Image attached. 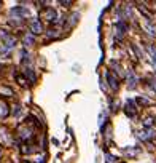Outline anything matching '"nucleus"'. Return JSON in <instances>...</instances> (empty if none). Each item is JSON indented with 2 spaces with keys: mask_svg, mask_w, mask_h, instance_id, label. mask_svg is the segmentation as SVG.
Here are the masks:
<instances>
[{
  "mask_svg": "<svg viewBox=\"0 0 156 163\" xmlns=\"http://www.w3.org/2000/svg\"><path fill=\"white\" fill-rule=\"evenodd\" d=\"M56 18H58V13H56V10H53V8H46L45 11H42V19H45V21H48V23H54Z\"/></svg>",
  "mask_w": 156,
  "mask_h": 163,
  "instance_id": "f257e3e1",
  "label": "nucleus"
},
{
  "mask_svg": "<svg viewBox=\"0 0 156 163\" xmlns=\"http://www.w3.org/2000/svg\"><path fill=\"white\" fill-rule=\"evenodd\" d=\"M124 110H126V114L129 115V117H134V115L137 114V107H135V102L132 101V99H129L126 102V105H124Z\"/></svg>",
  "mask_w": 156,
  "mask_h": 163,
  "instance_id": "f03ea898",
  "label": "nucleus"
},
{
  "mask_svg": "<svg viewBox=\"0 0 156 163\" xmlns=\"http://www.w3.org/2000/svg\"><path fill=\"white\" fill-rule=\"evenodd\" d=\"M10 13H11V15H16V16H19V18H22V16H29V10H27L26 6H14V8H11Z\"/></svg>",
  "mask_w": 156,
  "mask_h": 163,
  "instance_id": "7ed1b4c3",
  "label": "nucleus"
},
{
  "mask_svg": "<svg viewBox=\"0 0 156 163\" xmlns=\"http://www.w3.org/2000/svg\"><path fill=\"white\" fill-rule=\"evenodd\" d=\"M30 31H32V35H34V34H42V32H43V26H42V23L38 21V19H34V21H30Z\"/></svg>",
  "mask_w": 156,
  "mask_h": 163,
  "instance_id": "20e7f679",
  "label": "nucleus"
},
{
  "mask_svg": "<svg viewBox=\"0 0 156 163\" xmlns=\"http://www.w3.org/2000/svg\"><path fill=\"white\" fill-rule=\"evenodd\" d=\"M135 86H137V77L134 75L132 71H129V72H127V88L134 90Z\"/></svg>",
  "mask_w": 156,
  "mask_h": 163,
  "instance_id": "39448f33",
  "label": "nucleus"
},
{
  "mask_svg": "<svg viewBox=\"0 0 156 163\" xmlns=\"http://www.w3.org/2000/svg\"><path fill=\"white\" fill-rule=\"evenodd\" d=\"M107 82H108V85L110 86H112V90H116L118 88V85H120V83H118V79H116V77L112 74V72H107Z\"/></svg>",
  "mask_w": 156,
  "mask_h": 163,
  "instance_id": "423d86ee",
  "label": "nucleus"
},
{
  "mask_svg": "<svg viewBox=\"0 0 156 163\" xmlns=\"http://www.w3.org/2000/svg\"><path fill=\"white\" fill-rule=\"evenodd\" d=\"M2 38L5 40V46H6V48H13V46H14V43H16V38H14L13 35L3 34V35H2Z\"/></svg>",
  "mask_w": 156,
  "mask_h": 163,
  "instance_id": "0eeeda50",
  "label": "nucleus"
},
{
  "mask_svg": "<svg viewBox=\"0 0 156 163\" xmlns=\"http://www.w3.org/2000/svg\"><path fill=\"white\" fill-rule=\"evenodd\" d=\"M127 31V26L124 24V21H118L116 23V32H118V37H123Z\"/></svg>",
  "mask_w": 156,
  "mask_h": 163,
  "instance_id": "6e6552de",
  "label": "nucleus"
},
{
  "mask_svg": "<svg viewBox=\"0 0 156 163\" xmlns=\"http://www.w3.org/2000/svg\"><path fill=\"white\" fill-rule=\"evenodd\" d=\"M8 114H10V110H8V105L3 104V102H0V118H5Z\"/></svg>",
  "mask_w": 156,
  "mask_h": 163,
  "instance_id": "1a4fd4ad",
  "label": "nucleus"
},
{
  "mask_svg": "<svg viewBox=\"0 0 156 163\" xmlns=\"http://www.w3.org/2000/svg\"><path fill=\"white\" fill-rule=\"evenodd\" d=\"M26 77L29 79L30 83H35V80H37V77H35V74H34L32 69H26Z\"/></svg>",
  "mask_w": 156,
  "mask_h": 163,
  "instance_id": "9d476101",
  "label": "nucleus"
},
{
  "mask_svg": "<svg viewBox=\"0 0 156 163\" xmlns=\"http://www.w3.org/2000/svg\"><path fill=\"white\" fill-rule=\"evenodd\" d=\"M34 42H35V37L32 34L24 35V45H34Z\"/></svg>",
  "mask_w": 156,
  "mask_h": 163,
  "instance_id": "9b49d317",
  "label": "nucleus"
},
{
  "mask_svg": "<svg viewBox=\"0 0 156 163\" xmlns=\"http://www.w3.org/2000/svg\"><path fill=\"white\" fill-rule=\"evenodd\" d=\"M0 94L13 96V90H11V88H8V86H2V88H0Z\"/></svg>",
  "mask_w": 156,
  "mask_h": 163,
  "instance_id": "f8f14e48",
  "label": "nucleus"
},
{
  "mask_svg": "<svg viewBox=\"0 0 156 163\" xmlns=\"http://www.w3.org/2000/svg\"><path fill=\"white\" fill-rule=\"evenodd\" d=\"M137 102L142 104V105H148V104H151L148 99H145V98H137Z\"/></svg>",
  "mask_w": 156,
  "mask_h": 163,
  "instance_id": "ddd939ff",
  "label": "nucleus"
},
{
  "mask_svg": "<svg viewBox=\"0 0 156 163\" xmlns=\"http://www.w3.org/2000/svg\"><path fill=\"white\" fill-rule=\"evenodd\" d=\"M16 80L19 82V85H26L27 83V80L24 79V77H21V75H16Z\"/></svg>",
  "mask_w": 156,
  "mask_h": 163,
  "instance_id": "4468645a",
  "label": "nucleus"
},
{
  "mask_svg": "<svg viewBox=\"0 0 156 163\" xmlns=\"http://www.w3.org/2000/svg\"><path fill=\"white\" fill-rule=\"evenodd\" d=\"M151 123H153V118H151V117H148V118L145 120V127H151Z\"/></svg>",
  "mask_w": 156,
  "mask_h": 163,
  "instance_id": "2eb2a0df",
  "label": "nucleus"
},
{
  "mask_svg": "<svg viewBox=\"0 0 156 163\" xmlns=\"http://www.w3.org/2000/svg\"><path fill=\"white\" fill-rule=\"evenodd\" d=\"M150 86H151V88L156 91V80H150Z\"/></svg>",
  "mask_w": 156,
  "mask_h": 163,
  "instance_id": "dca6fc26",
  "label": "nucleus"
},
{
  "mask_svg": "<svg viewBox=\"0 0 156 163\" xmlns=\"http://www.w3.org/2000/svg\"><path fill=\"white\" fill-rule=\"evenodd\" d=\"M0 5H2V2H0Z\"/></svg>",
  "mask_w": 156,
  "mask_h": 163,
  "instance_id": "f3484780",
  "label": "nucleus"
},
{
  "mask_svg": "<svg viewBox=\"0 0 156 163\" xmlns=\"http://www.w3.org/2000/svg\"><path fill=\"white\" fill-rule=\"evenodd\" d=\"M24 163H27V161H24Z\"/></svg>",
  "mask_w": 156,
  "mask_h": 163,
  "instance_id": "a211bd4d",
  "label": "nucleus"
}]
</instances>
